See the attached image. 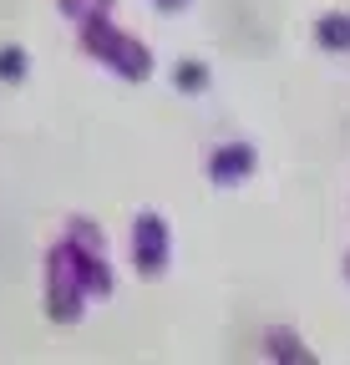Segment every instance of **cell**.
<instances>
[{
  "instance_id": "cell-1",
  "label": "cell",
  "mask_w": 350,
  "mask_h": 365,
  "mask_svg": "<svg viewBox=\"0 0 350 365\" xmlns=\"http://www.w3.org/2000/svg\"><path fill=\"white\" fill-rule=\"evenodd\" d=\"M81 41H86V51H92V56H102L112 71L133 76V81H143V76L153 71V56H148V46H143V41H133L127 31H117L112 21H97V26H86V31H81Z\"/></svg>"
},
{
  "instance_id": "cell-2",
  "label": "cell",
  "mask_w": 350,
  "mask_h": 365,
  "mask_svg": "<svg viewBox=\"0 0 350 365\" xmlns=\"http://www.w3.org/2000/svg\"><path fill=\"white\" fill-rule=\"evenodd\" d=\"M86 294H92V284H86V274H81L71 244H56L51 249V264H46V304H51V319H76Z\"/></svg>"
},
{
  "instance_id": "cell-3",
  "label": "cell",
  "mask_w": 350,
  "mask_h": 365,
  "mask_svg": "<svg viewBox=\"0 0 350 365\" xmlns=\"http://www.w3.org/2000/svg\"><path fill=\"white\" fill-rule=\"evenodd\" d=\"M133 259H138V274L143 279H158L168 269V223L163 213H138V228H133Z\"/></svg>"
},
{
  "instance_id": "cell-4",
  "label": "cell",
  "mask_w": 350,
  "mask_h": 365,
  "mask_svg": "<svg viewBox=\"0 0 350 365\" xmlns=\"http://www.w3.org/2000/svg\"><path fill=\"white\" fill-rule=\"evenodd\" d=\"M254 148L249 143H224V148H218L213 153V163H208V178L218 182V188H239V182L254 173Z\"/></svg>"
},
{
  "instance_id": "cell-5",
  "label": "cell",
  "mask_w": 350,
  "mask_h": 365,
  "mask_svg": "<svg viewBox=\"0 0 350 365\" xmlns=\"http://www.w3.org/2000/svg\"><path fill=\"white\" fill-rule=\"evenodd\" d=\"M56 6H61V16L76 21L81 31L97 26V21H112V0H56Z\"/></svg>"
},
{
  "instance_id": "cell-6",
  "label": "cell",
  "mask_w": 350,
  "mask_h": 365,
  "mask_svg": "<svg viewBox=\"0 0 350 365\" xmlns=\"http://www.w3.org/2000/svg\"><path fill=\"white\" fill-rule=\"evenodd\" d=\"M315 36H320V46H330V51H350V16H325L320 26H315Z\"/></svg>"
},
{
  "instance_id": "cell-7",
  "label": "cell",
  "mask_w": 350,
  "mask_h": 365,
  "mask_svg": "<svg viewBox=\"0 0 350 365\" xmlns=\"http://www.w3.org/2000/svg\"><path fill=\"white\" fill-rule=\"evenodd\" d=\"M26 76V51L21 46H0V81H21Z\"/></svg>"
},
{
  "instance_id": "cell-8",
  "label": "cell",
  "mask_w": 350,
  "mask_h": 365,
  "mask_svg": "<svg viewBox=\"0 0 350 365\" xmlns=\"http://www.w3.org/2000/svg\"><path fill=\"white\" fill-rule=\"evenodd\" d=\"M269 355H284V360H310V350H299V340L289 330H274L269 335Z\"/></svg>"
},
{
  "instance_id": "cell-9",
  "label": "cell",
  "mask_w": 350,
  "mask_h": 365,
  "mask_svg": "<svg viewBox=\"0 0 350 365\" xmlns=\"http://www.w3.org/2000/svg\"><path fill=\"white\" fill-rule=\"evenodd\" d=\"M178 86H183V91H203V86H208V71L193 66V61H183V66H178Z\"/></svg>"
},
{
  "instance_id": "cell-10",
  "label": "cell",
  "mask_w": 350,
  "mask_h": 365,
  "mask_svg": "<svg viewBox=\"0 0 350 365\" xmlns=\"http://www.w3.org/2000/svg\"><path fill=\"white\" fill-rule=\"evenodd\" d=\"M153 6H158V11H183L188 0H153Z\"/></svg>"
},
{
  "instance_id": "cell-11",
  "label": "cell",
  "mask_w": 350,
  "mask_h": 365,
  "mask_svg": "<svg viewBox=\"0 0 350 365\" xmlns=\"http://www.w3.org/2000/svg\"><path fill=\"white\" fill-rule=\"evenodd\" d=\"M345 274H350V259H345Z\"/></svg>"
}]
</instances>
